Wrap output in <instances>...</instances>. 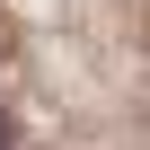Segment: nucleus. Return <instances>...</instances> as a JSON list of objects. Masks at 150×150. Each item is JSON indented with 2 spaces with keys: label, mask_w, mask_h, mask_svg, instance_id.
<instances>
[{
  "label": "nucleus",
  "mask_w": 150,
  "mask_h": 150,
  "mask_svg": "<svg viewBox=\"0 0 150 150\" xmlns=\"http://www.w3.org/2000/svg\"><path fill=\"white\" fill-rule=\"evenodd\" d=\"M0 150H18V124H9V106H0Z\"/></svg>",
  "instance_id": "1"
},
{
  "label": "nucleus",
  "mask_w": 150,
  "mask_h": 150,
  "mask_svg": "<svg viewBox=\"0 0 150 150\" xmlns=\"http://www.w3.org/2000/svg\"><path fill=\"white\" fill-rule=\"evenodd\" d=\"M0 62H9V18H0Z\"/></svg>",
  "instance_id": "2"
}]
</instances>
